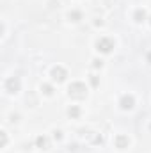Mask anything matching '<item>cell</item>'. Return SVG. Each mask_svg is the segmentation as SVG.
<instances>
[{"label": "cell", "instance_id": "14", "mask_svg": "<svg viewBox=\"0 0 151 153\" xmlns=\"http://www.w3.org/2000/svg\"><path fill=\"white\" fill-rule=\"evenodd\" d=\"M5 141H7V137H5V134L2 132V144H5Z\"/></svg>", "mask_w": 151, "mask_h": 153}, {"label": "cell", "instance_id": "10", "mask_svg": "<svg viewBox=\"0 0 151 153\" xmlns=\"http://www.w3.org/2000/svg\"><path fill=\"white\" fill-rule=\"evenodd\" d=\"M41 91L44 93V94H52L53 91H52V85H48V84H43L41 85Z\"/></svg>", "mask_w": 151, "mask_h": 153}, {"label": "cell", "instance_id": "4", "mask_svg": "<svg viewBox=\"0 0 151 153\" xmlns=\"http://www.w3.org/2000/svg\"><path fill=\"white\" fill-rule=\"evenodd\" d=\"M5 89H7L9 93H16V91L20 89V80H18V78H9V80L5 82Z\"/></svg>", "mask_w": 151, "mask_h": 153}, {"label": "cell", "instance_id": "13", "mask_svg": "<svg viewBox=\"0 0 151 153\" xmlns=\"http://www.w3.org/2000/svg\"><path fill=\"white\" fill-rule=\"evenodd\" d=\"M91 82H93V85H98V78H96V76H93Z\"/></svg>", "mask_w": 151, "mask_h": 153}, {"label": "cell", "instance_id": "5", "mask_svg": "<svg viewBox=\"0 0 151 153\" xmlns=\"http://www.w3.org/2000/svg\"><path fill=\"white\" fill-rule=\"evenodd\" d=\"M133 103H135V100H133V96H130V94H124V96L121 98V107H123V109H132Z\"/></svg>", "mask_w": 151, "mask_h": 153}, {"label": "cell", "instance_id": "2", "mask_svg": "<svg viewBox=\"0 0 151 153\" xmlns=\"http://www.w3.org/2000/svg\"><path fill=\"white\" fill-rule=\"evenodd\" d=\"M96 48L100 50V52H103V53H110L114 48V41L109 38H101L98 43H96Z\"/></svg>", "mask_w": 151, "mask_h": 153}, {"label": "cell", "instance_id": "6", "mask_svg": "<svg viewBox=\"0 0 151 153\" xmlns=\"http://www.w3.org/2000/svg\"><path fill=\"white\" fill-rule=\"evenodd\" d=\"M133 18H135L137 23H142V22L146 20V11H144V9H137L135 14H133Z\"/></svg>", "mask_w": 151, "mask_h": 153}, {"label": "cell", "instance_id": "7", "mask_svg": "<svg viewBox=\"0 0 151 153\" xmlns=\"http://www.w3.org/2000/svg\"><path fill=\"white\" fill-rule=\"evenodd\" d=\"M115 144H117V148H126L128 146V137H124V135L115 137Z\"/></svg>", "mask_w": 151, "mask_h": 153}, {"label": "cell", "instance_id": "12", "mask_svg": "<svg viewBox=\"0 0 151 153\" xmlns=\"http://www.w3.org/2000/svg\"><path fill=\"white\" fill-rule=\"evenodd\" d=\"M93 66H94V68H100V66H101V61H98V59L93 61Z\"/></svg>", "mask_w": 151, "mask_h": 153}, {"label": "cell", "instance_id": "11", "mask_svg": "<svg viewBox=\"0 0 151 153\" xmlns=\"http://www.w3.org/2000/svg\"><path fill=\"white\" fill-rule=\"evenodd\" d=\"M68 114L71 116V117H76V116L80 114V109H78V107H71V109L68 111Z\"/></svg>", "mask_w": 151, "mask_h": 153}, {"label": "cell", "instance_id": "9", "mask_svg": "<svg viewBox=\"0 0 151 153\" xmlns=\"http://www.w3.org/2000/svg\"><path fill=\"white\" fill-rule=\"evenodd\" d=\"M38 146L39 148H46V144H48V141H46V137H38Z\"/></svg>", "mask_w": 151, "mask_h": 153}, {"label": "cell", "instance_id": "15", "mask_svg": "<svg viewBox=\"0 0 151 153\" xmlns=\"http://www.w3.org/2000/svg\"><path fill=\"white\" fill-rule=\"evenodd\" d=\"M148 62H150V64H151V52H150V53H148Z\"/></svg>", "mask_w": 151, "mask_h": 153}, {"label": "cell", "instance_id": "3", "mask_svg": "<svg viewBox=\"0 0 151 153\" xmlns=\"http://www.w3.org/2000/svg\"><path fill=\"white\" fill-rule=\"evenodd\" d=\"M52 76H53V80H57V82H62V80L68 76V73H66V70H64L62 66H57V68H53Z\"/></svg>", "mask_w": 151, "mask_h": 153}, {"label": "cell", "instance_id": "1", "mask_svg": "<svg viewBox=\"0 0 151 153\" xmlns=\"http://www.w3.org/2000/svg\"><path fill=\"white\" fill-rule=\"evenodd\" d=\"M68 91H70V96H73V98H84L85 93H87V89L82 82H73Z\"/></svg>", "mask_w": 151, "mask_h": 153}, {"label": "cell", "instance_id": "8", "mask_svg": "<svg viewBox=\"0 0 151 153\" xmlns=\"http://www.w3.org/2000/svg\"><path fill=\"white\" fill-rule=\"evenodd\" d=\"M80 18H82L80 11H71V13H70V20H73V22H78Z\"/></svg>", "mask_w": 151, "mask_h": 153}]
</instances>
